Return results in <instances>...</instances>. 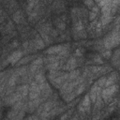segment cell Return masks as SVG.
Returning a JSON list of instances; mask_svg holds the SVG:
<instances>
[{"mask_svg": "<svg viewBox=\"0 0 120 120\" xmlns=\"http://www.w3.org/2000/svg\"><path fill=\"white\" fill-rule=\"evenodd\" d=\"M119 44V33L118 30H115L112 32L110 35H108L104 39V47L108 50L116 47Z\"/></svg>", "mask_w": 120, "mask_h": 120, "instance_id": "obj_1", "label": "cell"}, {"mask_svg": "<svg viewBox=\"0 0 120 120\" xmlns=\"http://www.w3.org/2000/svg\"><path fill=\"white\" fill-rule=\"evenodd\" d=\"M117 89H118V86L116 84H112V85H109V86H105V88L102 90L100 96L104 99L105 102H109L112 99V97L117 92Z\"/></svg>", "mask_w": 120, "mask_h": 120, "instance_id": "obj_2", "label": "cell"}, {"mask_svg": "<svg viewBox=\"0 0 120 120\" xmlns=\"http://www.w3.org/2000/svg\"><path fill=\"white\" fill-rule=\"evenodd\" d=\"M28 95H29V98L30 99H35V98H39V96H40V88H39V84L38 82H31L30 87H29Z\"/></svg>", "mask_w": 120, "mask_h": 120, "instance_id": "obj_3", "label": "cell"}, {"mask_svg": "<svg viewBox=\"0 0 120 120\" xmlns=\"http://www.w3.org/2000/svg\"><path fill=\"white\" fill-rule=\"evenodd\" d=\"M79 111L80 112H88L90 111V98L89 96H85L81 104L79 105Z\"/></svg>", "mask_w": 120, "mask_h": 120, "instance_id": "obj_4", "label": "cell"}, {"mask_svg": "<svg viewBox=\"0 0 120 120\" xmlns=\"http://www.w3.org/2000/svg\"><path fill=\"white\" fill-rule=\"evenodd\" d=\"M22 52H21V51H15V52H13L8 56V58L7 61H8V63L15 64V63H17L22 58Z\"/></svg>", "mask_w": 120, "mask_h": 120, "instance_id": "obj_5", "label": "cell"}, {"mask_svg": "<svg viewBox=\"0 0 120 120\" xmlns=\"http://www.w3.org/2000/svg\"><path fill=\"white\" fill-rule=\"evenodd\" d=\"M65 45H56V46H52L50 47L49 49L46 50V53L47 54H56V53H60L64 49H65Z\"/></svg>", "mask_w": 120, "mask_h": 120, "instance_id": "obj_6", "label": "cell"}, {"mask_svg": "<svg viewBox=\"0 0 120 120\" xmlns=\"http://www.w3.org/2000/svg\"><path fill=\"white\" fill-rule=\"evenodd\" d=\"M22 98V97L18 92H16V93H13V94H11V95H8V98H7V100H6V102L8 103V104H10V105H13L15 102L21 100Z\"/></svg>", "mask_w": 120, "mask_h": 120, "instance_id": "obj_7", "label": "cell"}, {"mask_svg": "<svg viewBox=\"0 0 120 120\" xmlns=\"http://www.w3.org/2000/svg\"><path fill=\"white\" fill-rule=\"evenodd\" d=\"M99 90H100V88H99V86H98L97 83H95L92 86V88L90 90V94H89V97H90V99L92 100V102H95V100L97 98V96L98 94H100V91Z\"/></svg>", "mask_w": 120, "mask_h": 120, "instance_id": "obj_8", "label": "cell"}, {"mask_svg": "<svg viewBox=\"0 0 120 120\" xmlns=\"http://www.w3.org/2000/svg\"><path fill=\"white\" fill-rule=\"evenodd\" d=\"M41 64H42V58H40V57L33 60L31 62V64H30V72L35 73L38 70V68H39Z\"/></svg>", "mask_w": 120, "mask_h": 120, "instance_id": "obj_9", "label": "cell"}, {"mask_svg": "<svg viewBox=\"0 0 120 120\" xmlns=\"http://www.w3.org/2000/svg\"><path fill=\"white\" fill-rule=\"evenodd\" d=\"M76 67H77V60H76V58L75 57H70L68 60L67 64L64 66V69L65 70H72Z\"/></svg>", "mask_w": 120, "mask_h": 120, "instance_id": "obj_10", "label": "cell"}, {"mask_svg": "<svg viewBox=\"0 0 120 120\" xmlns=\"http://www.w3.org/2000/svg\"><path fill=\"white\" fill-rule=\"evenodd\" d=\"M116 81H117V73L116 72H113V73H112V75L109 78H106L104 86H109V85L114 84Z\"/></svg>", "mask_w": 120, "mask_h": 120, "instance_id": "obj_11", "label": "cell"}, {"mask_svg": "<svg viewBox=\"0 0 120 120\" xmlns=\"http://www.w3.org/2000/svg\"><path fill=\"white\" fill-rule=\"evenodd\" d=\"M16 92H18L22 98H25V97L28 95V92H29V86L26 85V84H23V85L18 87V89H17Z\"/></svg>", "mask_w": 120, "mask_h": 120, "instance_id": "obj_12", "label": "cell"}, {"mask_svg": "<svg viewBox=\"0 0 120 120\" xmlns=\"http://www.w3.org/2000/svg\"><path fill=\"white\" fill-rule=\"evenodd\" d=\"M35 82H38V84L46 82V78H45V75L42 73V72H35Z\"/></svg>", "mask_w": 120, "mask_h": 120, "instance_id": "obj_13", "label": "cell"}, {"mask_svg": "<svg viewBox=\"0 0 120 120\" xmlns=\"http://www.w3.org/2000/svg\"><path fill=\"white\" fill-rule=\"evenodd\" d=\"M33 46L36 49H42V48H44L45 43H44L43 39H41V38H36L33 41Z\"/></svg>", "mask_w": 120, "mask_h": 120, "instance_id": "obj_14", "label": "cell"}, {"mask_svg": "<svg viewBox=\"0 0 120 120\" xmlns=\"http://www.w3.org/2000/svg\"><path fill=\"white\" fill-rule=\"evenodd\" d=\"M13 20L15 21V22L20 23V22L23 20V14H22V12L21 10L16 11V12L14 13V15H13Z\"/></svg>", "mask_w": 120, "mask_h": 120, "instance_id": "obj_15", "label": "cell"}, {"mask_svg": "<svg viewBox=\"0 0 120 120\" xmlns=\"http://www.w3.org/2000/svg\"><path fill=\"white\" fill-rule=\"evenodd\" d=\"M112 66H114V67H116L118 68V66H119V51L118 50L112 54Z\"/></svg>", "mask_w": 120, "mask_h": 120, "instance_id": "obj_16", "label": "cell"}, {"mask_svg": "<svg viewBox=\"0 0 120 120\" xmlns=\"http://www.w3.org/2000/svg\"><path fill=\"white\" fill-rule=\"evenodd\" d=\"M79 76H80V70H78V69H76V70L72 69V70L68 73V80L73 81V80H75L76 78H78Z\"/></svg>", "mask_w": 120, "mask_h": 120, "instance_id": "obj_17", "label": "cell"}, {"mask_svg": "<svg viewBox=\"0 0 120 120\" xmlns=\"http://www.w3.org/2000/svg\"><path fill=\"white\" fill-rule=\"evenodd\" d=\"M112 20V16L111 14H103L102 18H101V24L104 25V24H107L111 22Z\"/></svg>", "mask_w": 120, "mask_h": 120, "instance_id": "obj_18", "label": "cell"}, {"mask_svg": "<svg viewBox=\"0 0 120 120\" xmlns=\"http://www.w3.org/2000/svg\"><path fill=\"white\" fill-rule=\"evenodd\" d=\"M84 88H85V85H84V84H82V83H80V84H78L77 86H75V90H74V92H75L76 96H78V95L82 94V93L83 92Z\"/></svg>", "mask_w": 120, "mask_h": 120, "instance_id": "obj_19", "label": "cell"}, {"mask_svg": "<svg viewBox=\"0 0 120 120\" xmlns=\"http://www.w3.org/2000/svg\"><path fill=\"white\" fill-rule=\"evenodd\" d=\"M31 59H32V57H31V56H29V55H28V56H26V57L21 58V59H20L18 62H17V65H19V66H20V65H24V64L28 63V62H29Z\"/></svg>", "mask_w": 120, "mask_h": 120, "instance_id": "obj_20", "label": "cell"}, {"mask_svg": "<svg viewBox=\"0 0 120 120\" xmlns=\"http://www.w3.org/2000/svg\"><path fill=\"white\" fill-rule=\"evenodd\" d=\"M101 55H102L104 58H107V59H108V58H110V57L112 56V52H111L110 50H108V49H107V51L103 52L101 53Z\"/></svg>", "mask_w": 120, "mask_h": 120, "instance_id": "obj_21", "label": "cell"}, {"mask_svg": "<svg viewBox=\"0 0 120 120\" xmlns=\"http://www.w3.org/2000/svg\"><path fill=\"white\" fill-rule=\"evenodd\" d=\"M105 81H106V78L105 77H102V78H100L98 82H97V84H98V86H99V87H101V86H104V84H105Z\"/></svg>", "mask_w": 120, "mask_h": 120, "instance_id": "obj_22", "label": "cell"}, {"mask_svg": "<svg viewBox=\"0 0 120 120\" xmlns=\"http://www.w3.org/2000/svg\"><path fill=\"white\" fill-rule=\"evenodd\" d=\"M83 3H84L88 8H92V7L94 6L93 0H83Z\"/></svg>", "mask_w": 120, "mask_h": 120, "instance_id": "obj_23", "label": "cell"}, {"mask_svg": "<svg viewBox=\"0 0 120 120\" xmlns=\"http://www.w3.org/2000/svg\"><path fill=\"white\" fill-rule=\"evenodd\" d=\"M82 49H77L76 52H75V55L76 56H82Z\"/></svg>", "mask_w": 120, "mask_h": 120, "instance_id": "obj_24", "label": "cell"}, {"mask_svg": "<svg viewBox=\"0 0 120 120\" xmlns=\"http://www.w3.org/2000/svg\"><path fill=\"white\" fill-rule=\"evenodd\" d=\"M0 16H1V10H0Z\"/></svg>", "mask_w": 120, "mask_h": 120, "instance_id": "obj_25", "label": "cell"}, {"mask_svg": "<svg viewBox=\"0 0 120 120\" xmlns=\"http://www.w3.org/2000/svg\"><path fill=\"white\" fill-rule=\"evenodd\" d=\"M0 70H1V68H0Z\"/></svg>", "mask_w": 120, "mask_h": 120, "instance_id": "obj_26", "label": "cell"}]
</instances>
